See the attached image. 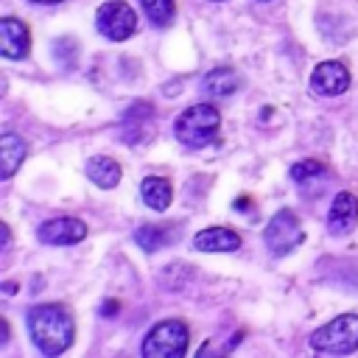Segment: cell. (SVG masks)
<instances>
[{"mask_svg":"<svg viewBox=\"0 0 358 358\" xmlns=\"http://www.w3.org/2000/svg\"><path fill=\"white\" fill-rule=\"evenodd\" d=\"M28 333L42 355H59L73 344V316L64 305H34L28 310Z\"/></svg>","mask_w":358,"mask_h":358,"instance_id":"obj_1","label":"cell"},{"mask_svg":"<svg viewBox=\"0 0 358 358\" xmlns=\"http://www.w3.org/2000/svg\"><path fill=\"white\" fill-rule=\"evenodd\" d=\"M221 112L213 103H193L173 120V134L187 148H204L218 137Z\"/></svg>","mask_w":358,"mask_h":358,"instance_id":"obj_2","label":"cell"},{"mask_svg":"<svg viewBox=\"0 0 358 358\" xmlns=\"http://www.w3.org/2000/svg\"><path fill=\"white\" fill-rule=\"evenodd\" d=\"M310 350L327 355H344L358 350V313H341L333 322L322 324L308 338Z\"/></svg>","mask_w":358,"mask_h":358,"instance_id":"obj_3","label":"cell"},{"mask_svg":"<svg viewBox=\"0 0 358 358\" xmlns=\"http://www.w3.org/2000/svg\"><path fill=\"white\" fill-rule=\"evenodd\" d=\"M187 344H190L187 324L179 319H165V322H157L145 333L140 352L145 358H176L187 352Z\"/></svg>","mask_w":358,"mask_h":358,"instance_id":"obj_4","label":"cell"},{"mask_svg":"<svg viewBox=\"0 0 358 358\" xmlns=\"http://www.w3.org/2000/svg\"><path fill=\"white\" fill-rule=\"evenodd\" d=\"M302 241H305L302 224L291 210H277L271 215V221L266 224V229H263V243L274 257L291 255Z\"/></svg>","mask_w":358,"mask_h":358,"instance_id":"obj_5","label":"cell"},{"mask_svg":"<svg viewBox=\"0 0 358 358\" xmlns=\"http://www.w3.org/2000/svg\"><path fill=\"white\" fill-rule=\"evenodd\" d=\"M95 28L101 36L112 42H123L137 31V14L123 0H106L95 11Z\"/></svg>","mask_w":358,"mask_h":358,"instance_id":"obj_6","label":"cell"},{"mask_svg":"<svg viewBox=\"0 0 358 358\" xmlns=\"http://www.w3.org/2000/svg\"><path fill=\"white\" fill-rule=\"evenodd\" d=\"M36 238L48 246H73V243L87 238V224L81 218H73V215L50 218V221H42L36 227Z\"/></svg>","mask_w":358,"mask_h":358,"instance_id":"obj_7","label":"cell"},{"mask_svg":"<svg viewBox=\"0 0 358 358\" xmlns=\"http://www.w3.org/2000/svg\"><path fill=\"white\" fill-rule=\"evenodd\" d=\"M347 87H350V70L336 59H327V62L316 64L313 73H310V90L316 95L336 98V95L347 92Z\"/></svg>","mask_w":358,"mask_h":358,"instance_id":"obj_8","label":"cell"},{"mask_svg":"<svg viewBox=\"0 0 358 358\" xmlns=\"http://www.w3.org/2000/svg\"><path fill=\"white\" fill-rule=\"evenodd\" d=\"M31 50V31L17 17L0 20V53L6 59H25Z\"/></svg>","mask_w":358,"mask_h":358,"instance_id":"obj_9","label":"cell"},{"mask_svg":"<svg viewBox=\"0 0 358 358\" xmlns=\"http://www.w3.org/2000/svg\"><path fill=\"white\" fill-rule=\"evenodd\" d=\"M358 227V199L350 190L336 193L327 213V229L333 235H350Z\"/></svg>","mask_w":358,"mask_h":358,"instance_id":"obj_10","label":"cell"},{"mask_svg":"<svg viewBox=\"0 0 358 358\" xmlns=\"http://www.w3.org/2000/svg\"><path fill=\"white\" fill-rule=\"evenodd\" d=\"M154 134V112L148 103H131L123 120V140L129 145L145 143Z\"/></svg>","mask_w":358,"mask_h":358,"instance_id":"obj_11","label":"cell"},{"mask_svg":"<svg viewBox=\"0 0 358 358\" xmlns=\"http://www.w3.org/2000/svg\"><path fill=\"white\" fill-rule=\"evenodd\" d=\"M199 252H235L241 249V235L227 227H207L193 238Z\"/></svg>","mask_w":358,"mask_h":358,"instance_id":"obj_12","label":"cell"},{"mask_svg":"<svg viewBox=\"0 0 358 358\" xmlns=\"http://www.w3.org/2000/svg\"><path fill=\"white\" fill-rule=\"evenodd\" d=\"M25 154H28L25 140L20 134H14V131H3V137H0V162H3L0 176L3 179H11L17 173V168L22 165Z\"/></svg>","mask_w":358,"mask_h":358,"instance_id":"obj_13","label":"cell"},{"mask_svg":"<svg viewBox=\"0 0 358 358\" xmlns=\"http://www.w3.org/2000/svg\"><path fill=\"white\" fill-rule=\"evenodd\" d=\"M176 227H168V224H143L134 229V243L145 252H157V249H165L173 243L176 238Z\"/></svg>","mask_w":358,"mask_h":358,"instance_id":"obj_14","label":"cell"},{"mask_svg":"<svg viewBox=\"0 0 358 358\" xmlns=\"http://www.w3.org/2000/svg\"><path fill=\"white\" fill-rule=\"evenodd\" d=\"M140 199L145 201V207L162 213L171 207V199H173V190H171V182L165 176H145L140 182Z\"/></svg>","mask_w":358,"mask_h":358,"instance_id":"obj_15","label":"cell"},{"mask_svg":"<svg viewBox=\"0 0 358 358\" xmlns=\"http://www.w3.org/2000/svg\"><path fill=\"white\" fill-rule=\"evenodd\" d=\"M87 176H90V182H92L95 187L112 190V187L120 182V165H117L112 157L98 154V157L87 159Z\"/></svg>","mask_w":358,"mask_h":358,"instance_id":"obj_16","label":"cell"},{"mask_svg":"<svg viewBox=\"0 0 358 358\" xmlns=\"http://www.w3.org/2000/svg\"><path fill=\"white\" fill-rule=\"evenodd\" d=\"M201 87H204V92H210L215 98H227L241 87V78L232 67H215L201 78Z\"/></svg>","mask_w":358,"mask_h":358,"instance_id":"obj_17","label":"cell"},{"mask_svg":"<svg viewBox=\"0 0 358 358\" xmlns=\"http://www.w3.org/2000/svg\"><path fill=\"white\" fill-rule=\"evenodd\" d=\"M291 179H294V185L308 190L313 182H322V185L327 182V168L322 162H316V159H302V162L291 165Z\"/></svg>","mask_w":358,"mask_h":358,"instance_id":"obj_18","label":"cell"},{"mask_svg":"<svg viewBox=\"0 0 358 358\" xmlns=\"http://www.w3.org/2000/svg\"><path fill=\"white\" fill-rule=\"evenodd\" d=\"M140 6L148 14V20L154 25H159V28L171 25V20L176 14V0H140Z\"/></svg>","mask_w":358,"mask_h":358,"instance_id":"obj_19","label":"cell"},{"mask_svg":"<svg viewBox=\"0 0 358 358\" xmlns=\"http://www.w3.org/2000/svg\"><path fill=\"white\" fill-rule=\"evenodd\" d=\"M8 243H11V232H8V227L3 224V249H8Z\"/></svg>","mask_w":358,"mask_h":358,"instance_id":"obj_20","label":"cell"},{"mask_svg":"<svg viewBox=\"0 0 358 358\" xmlns=\"http://www.w3.org/2000/svg\"><path fill=\"white\" fill-rule=\"evenodd\" d=\"M28 3H36V6H56V3H62V0H28Z\"/></svg>","mask_w":358,"mask_h":358,"instance_id":"obj_21","label":"cell"},{"mask_svg":"<svg viewBox=\"0 0 358 358\" xmlns=\"http://www.w3.org/2000/svg\"><path fill=\"white\" fill-rule=\"evenodd\" d=\"M213 3H221V0H213Z\"/></svg>","mask_w":358,"mask_h":358,"instance_id":"obj_22","label":"cell"}]
</instances>
